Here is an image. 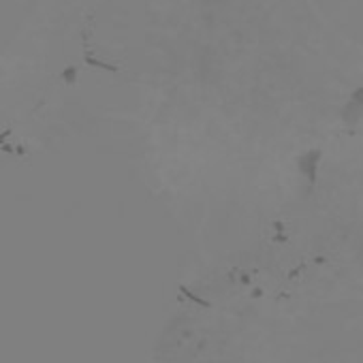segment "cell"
Segmentation results:
<instances>
[{
    "mask_svg": "<svg viewBox=\"0 0 363 363\" xmlns=\"http://www.w3.org/2000/svg\"><path fill=\"white\" fill-rule=\"evenodd\" d=\"M318 158H320V154H316V152H312V154H308V156H301V160H299V169H301V173H306L308 177H314V171H316V162H318Z\"/></svg>",
    "mask_w": 363,
    "mask_h": 363,
    "instance_id": "cell-1",
    "label": "cell"
}]
</instances>
